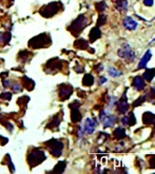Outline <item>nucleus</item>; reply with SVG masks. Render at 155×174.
<instances>
[{
  "label": "nucleus",
  "mask_w": 155,
  "mask_h": 174,
  "mask_svg": "<svg viewBox=\"0 0 155 174\" xmlns=\"http://www.w3.org/2000/svg\"><path fill=\"white\" fill-rule=\"evenodd\" d=\"M113 136L116 139H123L126 136L125 133V130L123 129L122 127H118V128L115 129V131L113 132Z\"/></svg>",
  "instance_id": "412c9836"
},
{
  "label": "nucleus",
  "mask_w": 155,
  "mask_h": 174,
  "mask_svg": "<svg viewBox=\"0 0 155 174\" xmlns=\"http://www.w3.org/2000/svg\"><path fill=\"white\" fill-rule=\"evenodd\" d=\"M59 123H60L59 118L57 117V116H55V117L53 119V121H52L51 123H50V125L48 127H50V128H53V127H57V126L59 125Z\"/></svg>",
  "instance_id": "bb28decb"
},
{
  "label": "nucleus",
  "mask_w": 155,
  "mask_h": 174,
  "mask_svg": "<svg viewBox=\"0 0 155 174\" xmlns=\"http://www.w3.org/2000/svg\"><path fill=\"white\" fill-rule=\"evenodd\" d=\"M150 166L151 168H155V155H153L152 159L150 160Z\"/></svg>",
  "instance_id": "473e14b6"
},
{
  "label": "nucleus",
  "mask_w": 155,
  "mask_h": 174,
  "mask_svg": "<svg viewBox=\"0 0 155 174\" xmlns=\"http://www.w3.org/2000/svg\"><path fill=\"white\" fill-rule=\"evenodd\" d=\"M86 26H87V18L85 17V16L80 15L72 23V25L69 26L68 29L72 32V34L76 36V34H80L84 30V28Z\"/></svg>",
  "instance_id": "f257e3e1"
},
{
  "label": "nucleus",
  "mask_w": 155,
  "mask_h": 174,
  "mask_svg": "<svg viewBox=\"0 0 155 174\" xmlns=\"http://www.w3.org/2000/svg\"><path fill=\"white\" fill-rule=\"evenodd\" d=\"M49 41V38L48 36H46L45 34H40L38 36H36L32 38L30 41H29V45L33 48H40V47H43L46 44H48Z\"/></svg>",
  "instance_id": "39448f33"
},
{
  "label": "nucleus",
  "mask_w": 155,
  "mask_h": 174,
  "mask_svg": "<svg viewBox=\"0 0 155 174\" xmlns=\"http://www.w3.org/2000/svg\"><path fill=\"white\" fill-rule=\"evenodd\" d=\"M116 101H117V98L115 96H113L110 100V103H109V107H113L114 104L116 103Z\"/></svg>",
  "instance_id": "c85d7f7f"
},
{
  "label": "nucleus",
  "mask_w": 155,
  "mask_h": 174,
  "mask_svg": "<svg viewBox=\"0 0 155 174\" xmlns=\"http://www.w3.org/2000/svg\"><path fill=\"white\" fill-rule=\"evenodd\" d=\"M21 85L20 84H15L14 85H13V87H12V90L15 92H20L21 91Z\"/></svg>",
  "instance_id": "cd10ccee"
},
{
  "label": "nucleus",
  "mask_w": 155,
  "mask_h": 174,
  "mask_svg": "<svg viewBox=\"0 0 155 174\" xmlns=\"http://www.w3.org/2000/svg\"><path fill=\"white\" fill-rule=\"evenodd\" d=\"M5 38V36H3V34H0V42L1 41H3V39Z\"/></svg>",
  "instance_id": "e433bc0d"
},
{
  "label": "nucleus",
  "mask_w": 155,
  "mask_h": 174,
  "mask_svg": "<svg viewBox=\"0 0 155 174\" xmlns=\"http://www.w3.org/2000/svg\"><path fill=\"white\" fill-rule=\"evenodd\" d=\"M115 7L117 10L123 12V11H127L128 9V1L127 0H115Z\"/></svg>",
  "instance_id": "a211bd4d"
},
{
  "label": "nucleus",
  "mask_w": 155,
  "mask_h": 174,
  "mask_svg": "<svg viewBox=\"0 0 155 174\" xmlns=\"http://www.w3.org/2000/svg\"><path fill=\"white\" fill-rule=\"evenodd\" d=\"M74 46H76V47L79 49H86V48H88L89 45H88V42L86 41V40L81 38V39H79V40H77V41L74 42Z\"/></svg>",
  "instance_id": "aec40b11"
},
{
  "label": "nucleus",
  "mask_w": 155,
  "mask_h": 174,
  "mask_svg": "<svg viewBox=\"0 0 155 174\" xmlns=\"http://www.w3.org/2000/svg\"><path fill=\"white\" fill-rule=\"evenodd\" d=\"M119 57L125 59L128 63H131L135 60V53L133 48L128 44H123L118 50Z\"/></svg>",
  "instance_id": "f03ea898"
},
{
  "label": "nucleus",
  "mask_w": 155,
  "mask_h": 174,
  "mask_svg": "<svg viewBox=\"0 0 155 174\" xmlns=\"http://www.w3.org/2000/svg\"><path fill=\"white\" fill-rule=\"evenodd\" d=\"M128 109H129V104L127 102V96H126V94L124 92L123 95L122 96V98H121L120 101L118 102L117 112L119 113H125L128 111Z\"/></svg>",
  "instance_id": "1a4fd4ad"
},
{
  "label": "nucleus",
  "mask_w": 155,
  "mask_h": 174,
  "mask_svg": "<svg viewBox=\"0 0 155 174\" xmlns=\"http://www.w3.org/2000/svg\"><path fill=\"white\" fill-rule=\"evenodd\" d=\"M5 128H7L8 131H12V129H13V125L12 124H11L10 123H7V124H5Z\"/></svg>",
  "instance_id": "f704fd0d"
},
{
  "label": "nucleus",
  "mask_w": 155,
  "mask_h": 174,
  "mask_svg": "<svg viewBox=\"0 0 155 174\" xmlns=\"http://www.w3.org/2000/svg\"><path fill=\"white\" fill-rule=\"evenodd\" d=\"M96 124H98V123H96L94 120H92L90 118H86L84 121V126H83L84 132L87 133V134H93V133L94 132Z\"/></svg>",
  "instance_id": "9d476101"
},
{
  "label": "nucleus",
  "mask_w": 155,
  "mask_h": 174,
  "mask_svg": "<svg viewBox=\"0 0 155 174\" xmlns=\"http://www.w3.org/2000/svg\"><path fill=\"white\" fill-rule=\"evenodd\" d=\"M79 105H80V103H78V101H74L72 104L69 105L72 108L71 119H72V121H73V123H77V121H79L82 119L81 113L79 112V109H78Z\"/></svg>",
  "instance_id": "0eeeda50"
},
{
  "label": "nucleus",
  "mask_w": 155,
  "mask_h": 174,
  "mask_svg": "<svg viewBox=\"0 0 155 174\" xmlns=\"http://www.w3.org/2000/svg\"><path fill=\"white\" fill-rule=\"evenodd\" d=\"M143 4H144L146 7H152L153 5V0H143Z\"/></svg>",
  "instance_id": "7c9ffc66"
},
{
  "label": "nucleus",
  "mask_w": 155,
  "mask_h": 174,
  "mask_svg": "<svg viewBox=\"0 0 155 174\" xmlns=\"http://www.w3.org/2000/svg\"><path fill=\"white\" fill-rule=\"evenodd\" d=\"M107 7L106 5V3L104 1H102V2H99L96 4V10H98L99 12H102V11H104Z\"/></svg>",
  "instance_id": "a878e982"
},
{
  "label": "nucleus",
  "mask_w": 155,
  "mask_h": 174,
  "mask_svg": "<svg viewBox=\"0 0 155 174\" xmlns=\"http://www.w3.org/2000/svg\"><path fill=\"white\" fill-rule=\"evenodd\" d=\"M59 10V5L57 2H52L46 5H44V7L40 10V14L44 17H50L55 15Z\"/></svg>",
  "instance_id": "20e7f679"
},
{
  "label": "nucleus",
  "mask_w": 155,
  "mask_h": 174,
  "mask_svg": "<svg viewBox=\"0 0 155 174\" xmlns=\"http://www.w3.org/2000/svg\"><path fill=\"white\" fill-rule=\"evenodd\" d=\"M108 74L112 77H119V76H121V75L123 74L122 72L118 71L117 69H115V68L113 67V66H110V67L108 68Z\"/></svg>",
  "instance_id": "5701e85b"
},
{
  "label": "nucleus",
  "mask_w": 155,
  "mask_h": 174,
  "mask_svg": "<svg viewBox=\"0 0 155 174\" xmlns=\"http://www.w3.org/2000/svg\"><path fill=\"white\" fill-rule=\"evenodd\" d=\"M142 121L145 124L155 125V114L152 113H145L142 115Z\"/></svg>",
  "instance_id": "dca6fc26"
},
{
  "label": "nucleus",
  "mask_w": 155,
  "mask_h": 174,
  "mask_svg": "<svg viewBox=\"0 0 155 174\" xmlns=\"http://www.w3.org/2000/svg\"><path fill=\"white\" fill-rule=\"evenodd\" d=\"M11 94L10 92H4V94H2V95L0 96L1 98H4V99H7V100H10L11 99Z\"/></svg>",
  "instance_id": "c756f323"
},
{
  "label": "nucleus",
  "mask_w": 155,
  "mask_h": 174,
  "mask_svg": "<svg viewBox=\"0 0 155 174\" xmlns=\"http://www.w3.org/2000/svg\"><path fill=\"white\" fill-rule=\"evenodd\" d=\"M123 24L125 29H127L129 31H133L135 30L138 26V23L131 18V16H126L123 20Z\"/></svg>",
  "instance_id": "9b49d317"
},
{
  "label": "nucleus",
  "mask_w": 155,
  "mask_h": 174,
  "mask_svg": "<svg viewBox=\"0 0 155 174\" xmlns=\"http://www.w3.org/2000/svg\"><path fill=\"white\" fill-rule=\"evenodd\" d=\"M155 76V68H149L144 72L142 77L144 78V80L148 81V82H151Z\"/></svg>",
  "instance_id": "6ab92c4d"
},
{
  "label": "nucleus",
  "mask_w": 155,
  "mask_h": 174,
  "mask_svg": "<svg viewBox=\"0 0 155 174\" xmlns=\"http://www.w3.org/2000/svg\"><path fill=\"white\" fill-rule=\"evenodd\" d=\"M48 147H49V150L52 155H54L55 157H59V156L62 154L63 152V148H64V144H63L61 142L56 141V140H51L47 142Z\"/></svg>",
  "instance_id": "423d86ee"
},
{
  "label": "nucleus",
  "mask_w": 155,
  "mask_h": 174,
  "mask_svg": "<svg viewBox=\"0 0 155 174\" xmlns=\"http://www.w3.org/2000/svg\"><path fill=\"white\" fill-rule=\"evenodd\" d=\"M116 121V116L113 115V114H109L106 115L105 118L102 120V123H103V128H109V127H113Z\"/></svg>",
  "instance_id": "4468645a"
},
{
  "label": "nucleus",
  "mask_w": 155,
  "mask_h": 174,
  "mask_svg": "<svg viewBox=\"0 0 155 174\" xmlns=\"http://www.w3.org/2000/svg\"><path fill=\"white\" fill-rule=\"evenodd\" d=\"M73 92L72 86L68 84H62L59 88V96L62 100H66L71 96Z\"/></svg>",
  "instance_id": "6e6552de"
},
{
  "label": "nucleus",
  "mask_w": 155,
  "mask_h": 174,
  "mask_svg": "<svg viewBox=\"0 0 155 174\" xmlns=\"http://www.w3.org/2000/svg\"><path fill=\"white\" fill-rule=\"evenodd\" d=\"M105 116H106V113H105L104 111H102V112L100 113V114H99V118H100L101 121H102L103 119L105 118Z\"/></svg>",
  "instance_id": "72a5a7b5"
},
{
  "label": "nucleus",
  "mask_w": 155,
  "mask_h": 174,
  "mask_svg": "<svg viewBox=\"0 0 155 174\" xmlns=\"http://www.w3.org/2000/svg\"><path fill=\"white\" fill-rule=\"evenodd\" d=\"M0 118H1V114H0Z\"/></svg>",
  "instance_id": "58836bf2"
},
{
  "label": "nucleus",
  "mask_w": 155,
  "mask_h": 174,
  "mask_svg": "<svg viewBox=\"0 0 155 174\" xmlns=\"http://www.w3.org/2000/svg\"><path fill=\"white\" fill-rule=\"evenodd\" d=\"M154 135H155V130H154Z\"/></svg>",
  "instance_id": "4c0bfd02"
},
{
  "label": "nucleus",
  "mask_w": 155,
  "mask_h": 174,
  "mask_svg": "<svg viewBox=\"0 0 155 174\" xmlns=\"http://www.w3.org/2000/svg\"><path fill=\"white\" fill-rule=\"evenodd\" d=\"M65 169V161H60L58 164L55 166L53 172H57V173H62Z\"/></svg>",
  "instance_id": "b1692460"
},
{
  "label": "nucleus",
  "mask_w": 155,
  "mask_h": 174,
  "mask_svg": "<svg viewBox=\"0 0 155 174\" xmlns=\"http://www.w3.org/2000/svg\"><path fill=\"white\" fill-rule=\"evenodd\" d=\"M101 37V30L99 29L98 26L94 27L89 33V38H90V42L94 43L95 40H97L98 38Z\"/></svg>",
  "instance_id": "f3484780"
},
{
  "label": "nucleus",
  "mask_w": 155,
  "mask_h": 174,
  "mask_svg": "<svg viewBox=\"0 0 155 174\" xmlns=\"http://www.w3.org/2000/svg\"><path fill=\"white\" fill-rule=\"evenodd\" d=\"M133 86L136 91H142L145 87L144 78L140 76V75L135 76L133 78Z\"/></svg>",
  "instance_id": "f8f14e48"
},
{
  "label": "nucleus",
  "mask_w": 155,
  "mask_h": 174,
  "mask_svg": "<svg viewBox=\"0 0 155 174\" xmlns=\"http://www.w3.org/2000/svg\"><path fill=\"white\" fill-rule=\"evenodd\" d=\"M106 82H107V79H106L104 76H101V77L99 78V80H98V83H99L100 85H102V84H105Z\"/></svg>",
  "instance_id": "2f4dec72"
},
{
  "label": "nucleus",
  "mask_w": 155,
  "mask_h": 174,
  "mask_svg": "<svg viewBox=\"0 0 155 174\" xmlns=\"http://www.w3.org/2000/svg\"><path fill=\"white\" fill-rule=\"evenodd\" d=\"M122 123L123 125H129V126L134 125L136 123V118L134 116V113H130L128 115H125L122 119Z\"/></svg>",
  "instance_id": "2eb2a0df"
},
{
  "label": "nucleus",
  "mask_w": 155,
  "mask_h": 174,
  "mask_svg": "<svg viewBox=\"0 0 155 174\" xmlns=\"http://www.w3.org/2000/svg\"><path fill=\"white\" fill-rule=\"evenodd\" d=\"M9 84H10V82H9V81L7 80H4V86L5 87H8L9 86Z\"/></svg>",
  "instance_id": "c9c22d12"
},
{
  "label": "nucleus",
  "mask_w": 155,
  "mask_h": 174,
  "mask_svg": "<svg viewBox=\"0 0 155 174\" xmlns=\"http://www.w3.org/2000/svg\"><path fill=\"white\" fill-rule=\"evenodd\" d=\"M151 58H152V52H151V50H147L146 53L141 58L139 63H138V69L145 68L148 62L151 60Z\"/></svg>",
  "instance_id": "ddd939ff"
},
{
  "label": "nucleus",
  "mask_w": 155,
  "mask_h": 174,
  "mask_svg": "<svg viewBox=\"0 0 155 174\" xmlns=\"http://www.w3.org/2000/svg\"><path fill=\"white\" fill-rule=\"evenodd\" d=\"M45 159V154L44 152L38 149H34L33 152H31L28 154L27 157V161L31 167L36 166L43 162Z\"/></svg>",
  "instance_id": "7ed1b4c3"
},
{
  "label": "nucleus",
  "mask_w": 155,
  "mask_h": 174,
  "mask_svg": "<svg viewBox=\"0 0 155 174\" xmlns=\"http://www.w3.org/2000/svg\"><path fill=\"white\" fill-rule=\"evenodd\" d=\"M106 18L107 17L104 14H101L98 17V20H97V26H101L102 25H104L105 22H106Z\"/></svg>",
  "instance_id": "393cba45"
},
{
  "label": "nucleus",
  "mask_w": 155,
  "mask_h": 174,
  "mask_svg": "<svg viewBox=\"0 0 155 174\" xmlns=\"http://www.w3.org/2000/svg\"><path fill=\"white\" fill-rule=\"evenodd\" d=\"M83 84L85 86H91L94 84V77L90 74H86L83 79Z\"/></svg>",
  "instance_id": "4be33fe9"
}]
</instances>
